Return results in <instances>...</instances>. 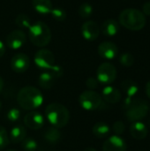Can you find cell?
<instances>
[{"label":"cell","mask_w":150,"mask_h":151,"mask_svg":"<svg viewBox=\"0 0 150 151\" xmlns=\"http://www.w3.org/2000/svg\"><path fill=\"white\" fill-rule=\"evenodd\" d=\"M17 102L22 109L26 111H34L42 104L43 96L35 87L27 86L18 92Z\"/></svg>","instance_id":"obj_1"},{"label":"cell","mask_w":150,"mask_h":151,"mask_svg":"<svg viewBox=\"0 0 150 151\" xmlns=\"http://www.w3.org/2000/svg\"><path fill=\"white\" fill-rule=\"evenodd\" d=\"M123 109L126 111V119L131 122L141 121L149 112L148 103L142 98L126 97L123 103Z\"/></svg>","instance_id":"obj_2"},{"label":"cell","mask_w":150,"mask_h":151,"mask_svg":"<svg viewBox=\"0 0 150 151\" xmlns=\"http://www.w3.org/2000/svg\"><path fill=\"white\" fill-rule=\"evenodd\" d=\"M47 120L52 127L60 129L65 127L70 120V112L64 104L59 103H51L45 109Z\"/></svg>","instance_id":"obj_3"},{"label":"cell","mask_w":150,"mask_h":151,"mask_svg":"<svg viewBox=\"0 0 150 151\" xmlns=\"http://www.w3.org/2000/svg\"><path fill=\"white\" fill-rule=\"evenodd\" d=\"M119 24L132 31L141 30L146 25V16L137 9H126L119 14Z\"/></svg>","instance_id":"obj_4"},{"label":"cell","mask_w":150,"mask_h":151,"mask_svg":"<svg viewBox=\"0 0 150 151\" xmlns=\"http://www.w3.org/2000/svg\"><path fill=\"white\" fill-rule=\"evenodd\" d=\"M28 35L30 42L37 47H45L51 40V31L42 21L33 23L28 28Z\"/></svg>","instance_id":"obj_5"},{"label":"cell","mask_w":150,"mask_h":151,"mask_svg":"<svg viewBox=\"0 0 150 151\" xmlns=\"http://www.w3.org/2000/svg\"><path fill=\"white\" fill-rule=\"evenodd\" d=\"M103 103L102 96L94 90H86L79 96V104L86 111L98 110Z\"/></svg>","instance_id":"obj_6"},{"label":"cell","mask_w":150,"mask_h":151,"mask_svg":"<svg viewBox=\"0 0 150 151\" xmlns=\"http://www.w3.org/2000/svg\"><path fill=\"white\" fill-rule=\"evenodd\" d=\"M96 79L100 83L109 85L112 83L117 78V69L111 63L101 64L96 71Z\"/></svg>","instance_id":"obj_7"},{"label":"cell","mask_w":150,"mask_h":151,"mask_svg":"<svg viewBox=\"0 0 150 151\" xmlns=\"http://www.w3.org/2000/svg\"><path fill=\"white\" fill-rule=\"evenodd\" d=\"M34 64L41 69H45L50 71L55 65V56L54 54L47 49L39 50L34 58Z\"/></svg>","instance_id":"obj_8"},{"label":"cell","mask_w":150,"mask_h":151,"mask_svg":"<svg viewBox=\"0 0 150 151\" xmlns=\"http://www.w3.org/2000/svg\"><path fill=\"white\" fill-rule=\"evenodd\" d=\"M24 125L31 130H39L44 126V117L36 111H31L24 117Z\"/></svg>","instance_id":"obj_9"},{"label":"cell","mask_w":150,"mask_h":151,"mask_svg":"<svg viewBox=\"0 0 150 151\" xmlns=\"http://www.w3.org/2000/svg\"><path fill=\"white\" fill-rule=\"evenodd\" d=\"M30 66V59L25 53L15 54L11 60V68L17 73H25Z\"/></svg>","instance_id":"obj_10"},{"label":"cell","mask_w":150,"mask_h":151,"mask_svg":"<svg viewBox=\"0 0 150 151\" xmlns=\"http://www.w3.org/2000/svg\"><path fill=\"white\" fill-rule=\"evenodd\" d=\"M27 37L22 30L16 29L11 31L6 37V44L11 50L20 49L26 42Z\"/></svg>","instance_id":"obj_11"},{"label":"cell","mask_w":150,"mask_h":151,"mask_svg":"<svg viewBox=\"0 0 150 151\" xmlns=\"http://www.w3.org/2000/svg\"><path fill=\"white\" fill-rule=\"evenodd\" d=\"M103 151H126V143L122 137L115 134L104 142Z\"/></svg>","instance_id":"obj_12"},{"label":"cell","mask_w":150,"mask_h":151,"mask_svg":"<svg viewBox=\"0 0 150 151\" xmlns=\"http://www.w3.org/2000/svg\"><path fill=\"white\" fill-rule=\"evenodd\" d=\"M81 34L84 39L88 41H95L100 35V27L96 22L88 20L83 23L81 27Z\"/></svg>","instance_id":"obj_13"},{"label":"cell","mask_w":150,"mask_h":151,"mask_svg":"<svg viewBox=\"0 0 150 151\" xmlns=\"http://www.w3.org/2000/svg\"><path fill=\"white\" fill-rule=\"evenodd\" d=\"M99 55L105 59H113L118 54V46L111 42H103L98 46Z\"/></svg>","instance_id":"obj_14"},{"label":"cell","mask_w":150,"mask_h":151,"mask_svg":"<svg viewBox=\"0 0 150 151\" xmlns=\"http://www.w3.org/2000/svg\"><path fill=\"white\" fill-rule=\"evenodd\" d=\"M102 98L107 104H114L121 100V92L112 86H107L102 91Z\"/></svg>","instance_id":"obj_15"},{"label":"cell","mask_w":150,"mask_h":151,"mask_svg":"<svg viewBox=\"0 0 150 151\" xmlns=\"http://www.w3.org/2000/svg\"><path fill=\"white\" fill-rule=\"evenodd\" d=\"M119 28H120L119 22H118L116 19H106L102 24L100 31H102V33L104 35L114 36V35H116L118 33Z\"/></svg>","instance_id":"obj_16"},{"label":"cell","mask_w":150,"mask_h":151,"mask_svg":"<svg viewBox=\"0 0 150 151\" xmlns=\"http://www.w3.org/2000/svg\"><path fill=\"white\" fill-rule=\"evenodd\" d=\"M130 133L134 139L143 140L148 135V127L141 121L132 122V125L130 126Z\"/></svg>","instance_id":"obj_17"},{"label":"cell","mask_w":150,"mask_h":151,"mask_svg":"<svg viewBox=\"0 0 150 151\" xmlns=\"http://www.w3.org/2000/svg\"><path fill=\"white\" fill-rule=\"evenodd\" d=\"M26 137H27V129L21 124H18L14 126L11 129L9 134V139L13 143H19Z\"/></svg>","instance_id":"obj_18"},{"label":"cell","mask_w":150,"mask_h":151,"mask_svg":"<svg viewBox=\"0 0 150 151\" xmlns=\"http://www.w3.org/2000/svg\"><path fill=\"white\" fill-rule=\"evenodd\" d=\"M56 81V76L50 72H44L38 77V85L43 89H50Z\"/></svg>","instance_id":"obj_19"},{"label":"cell","mask_w":150,"mask_h":151,"mask_svg":"<svg viewBox=\"0 0 150 151\" xmlns=\"http://www.w3.org/2000/svg\"><path fill=\"white\" fill-rule=\"evenodd\" d=\"M42 136L47 142L50 144H56L61 139V133L57 128L51 127L45 129V131L42 134Z\"/></svg>","instance_id":"obj_20"},{"label":"cell","mask_w":150,"mask_h":151,"mask_svg":"<svg viewBox=\"0 0 150 151\" xmlns=\"http://www.w3.org/2000/svg\"><path fill=\"white\" fill-rule=\"evenodd\" d=\"M32 4L34 9L40 14L50 13L53 8L50 0H33Z\"/></svg>","instance_id":"obj_21"},{"label":"cell","mask_w":150,"mask_h":151,"mask_svg":"<svg viewBox=\"0 0 150 151\" xmlns=\"http://www.w3.org/2000/svg\"><path fill=\"white\" fill-rule=\"evenodd\" d=\"M121 88L124 93L127 96V97L134 96L139 91L138 84L132 80H125L121 83Z\"/></svg>","instance_id":"obj_22"},{"label":"cell","mask_w":150,"mask_h":151,"mask_svg":"<svg viewBox=\"0 0 150 151\" xmlns=\"http://www.w3.org/2000/svg\"><path fill=\"white\" fill-rule=\"evenodd\" d=\"M93 134L97 138H105L110 134L111 129L105 122H97L94 125L92 129Z\"/></svg>","instance_id":"obj_23"},{"label":"cell","mask_w":150,"mask_h":151,"mask_svg":"<svg viewBox=\"0 0 150 151\" xmlns=\"http://www.w3.org/2000/svg\"><path fill=\"white\" fill-rule=\"evenodd\" d=\"M15 24L21 28H29L32 25L30 17L25 13H19L17 15L15 19Z\"/></svg>","instance_id":"obj_24"},{"label":"cell","mask_w":150,"mask_h":151,"mask_svg":"<svg viewBox=\"0 0 150 151\" xmlns=\"http://www.w3.org/2000/svg\"><path fill=\"white\" fill-rule=\"evenodd\" d=\"M21 148L24 151H36L38 143L34 139L31 137H26L21 142Z\"/></svg>","instance_id":"obj_25"},{"label":"cell","mask_w":150,"mask_h":151,"mask_svg":"<svg viewBox=\"0 0 150 151\" xmlns=\"http://www.w3.org/2000/svg\"><path fill=\"white\" fill-rule=\"evenodd\" d=\"M78 13L83 19L88 18L93 13V6L88 3H83L80 5L78 9Z\"/></svg>","instance_id":"obj_26"},{"label":"cell","mask_w":150,"mask_h":151,"mask_svg":"<svg viewBox=\"0 0 150 151\" xmlns=\"http://www.w3.org/2000/svg\"><path fill=\"white\" fill-rule=\"evenodd\" d=\"M51 16L57 21H64L66 19V12L61 7H55L52 8L50 12Z\"/></svg>","instance_id":"obj_27"},{"label":"cell","mask_w":150,"mask_h":151,"mask_svg":"<svg viewBox=\"0 0 150 151\" xmlns=\"http://www.w3.org/2000/svg\"><path fill=\"white\" fill-rule=\"evenodd\" d=\"M9 142H10L9 134L6 129L4 127L0 126V150L5 149L9 144Z\"/></svg>","instance_id":"obj_28"},{"label":"cell","mask_w":150,"mask_h":151,"mask_svg":"<svg viewBox=\"0 0 150 151\" xmlns=\"http://www.w3.org/2000/svg\"><path fill=\"white\" fill-rule=\"evenodd\" d=\"M119 62L126 67H130L134 64V58L130 53H123L119 57Z\"/></svg>","instance_id":"obj_29"},{"label":"cell","mask_w":150,"mask_h":151,"mask_svg":"<svg viewBox=\"0 0 150 151\" xmlns=\"http://www.w3.org/2000/svg\"><path fill=\"white\" fill-rule=\"evenodd\" d=\"M20 118V111L18 108H11L7 112V119L10 122H17Z\"/></svg>","instance_id":"obj_30"},{"label":"cell","mask_w":150,"mask_h":151,"mask_svg":"<svg viewBox=\"0 0 150 151\" xmlns=\"http://www.w3.org/2000/svg\"><path fill=\"white\" fill-rule=\"evenodd\" d=\"M112 130L116 135H120L124 134L126 130V126L122 121H116L112 126Z\"/></svg>","instance_id":"obj_31"},{"label":"cell","mask_w":150,"mask_h":151,"mask_svg":"<svg viewBox=\"0 0 150 151\" xmlns=\"http://www.w3.org/2000/svg\"><path fill=\"white\" fill-rule=\"evenodd\" d=\"M98 85H99V81H97V79L94 77H89L86 81V86L88 87V88H89V90H94L97 88Z\"/></svg>","instance_id":"obj_32"},{"label":"cell","mask_w":150,"mask_h":151,"mask_svg":"<svg viewBox=\"0 0 150 151\" xmlns=\"http://www.w3.org/2000/svg\"><path fill=\"white\" fill-rule=\"evenodd\" d=\"M142 13L146 16H150V2H147L142 6Z\"/></svg>","instance_id":"obj_33"},{"label":"cell","mask_w":150,"mask_h":151,"mask_svg":"<svg viewBox=\"0 0 150 151\" xmlns=\"http://www.w3.org/2000/svg\"><path fill=\"white\" fill-rule=\"evenodd\" d=\"M5 53V45L4 44L3 42L0 41V58L3 57Z\"/></svg>","instance_id":"obj_34"},{"label":"cell","mask_w":150,"mask_h":151,"mask_svg":"<svg viewBox=\"0 0 150 151\" xmlns=\"http://www.w3.org/2000/svg\"><path fill=\"white\" fill-rule=\"evenodd\" d=\"M145 91H146V94H147L148 97L150 99V81H148V83L146 84Z\"/></svg>","instance_id":"obj_35"},{"label":"cell","mask_w":150,"mask_h":151,"mask_svg":"<svg viewBox=\"0 0 150 151\" xmlns=\"http://www.w3.org/2000/svg\"><path fill=\"white\" fill-rule=\"evenodd\" d=\"M3 88H4V80H3V78L0 76V92L2 91Z\"/></svg>","instance_id":"obj_36"},{"label":"cell","mask_w":150,"mask_h":151,"mask_svg":"<svg viewBox=\"0 0 150 151\" xmlns=\"http://www.w3.org/2000/svg\"><path fill=\"white\" fill-rule=\"evenodd\" d=\"M83 151H97L95 149H94V148H87V149H85Z\"/></svg>","instance_id":"obj_37"},{"label":"cell","mask_w":150,"mask_h":151,"mask_svg":"<svg viewBox=\"0 0 150 151\" xmlns=\"http://www.w3.org/2000/svg\"><path fill=\"white\" fill-rule=\"evenodd\" d=\"M1 108H2V103H1V101H0V110H1Z\"/></svg>","instance_id":"obj_38"},{"label":"cell","mask_w":150,"mask_h":151,"mask_svg":"<svg viewBox=\"0 0 150 151\" xmlns=\"http://www.w3.org/2000/svg\"><path fill=\"white\" fill-rule=\"evenodd\" d=\"M6 151H17V150H8Z\"/></svg>","instance_id":"obj_39"}]
</instances>
